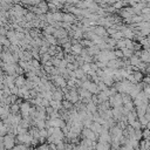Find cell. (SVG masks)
<instances>
[{"instance_id": "cell-26", "label": "cell", "mask_w": 150, "mask_h": 150, "mask_svg": "<svg viewBox=\"0 0 150 150\" xmlns=\"http://www.w3.org/2000/svg\"><path fill=\"white\" fill-rule=\"evenodd\" d=\"M116 47H117V49H124V48H127L125 39H123V40H120V41H117V45H116Z\"/></svg>"}, {"instance_id": "cell-32", "label": "cell", "mask_w": 150, "mask_h": 150, "mask_svg": "<svg viewBox=\"0 0 150 150\" xmlns=\"http://www.w3.org/2000/svg\"><path fill=\"white\" fill-rule=\"evenodd\" d=\"M129 125H131V127H132L134 129H136V130H137V129H141V128H142V124H141V122H139L138 120H137V121H135L134 123L129 124Z\"/></svg>"}, {"instance_id": "cell-5", "label": "cell", "mask_w": 150, "mask_h": 150, "mask_svg": "<svg viewBox=\"0 0 150 150\" xmlns=\"http://www.w3.org/2000/svg\"><path fill=\"white\" fill-rule=\"evenodd\" d=\"M82 135H83V138L90 139V141H93V142H96V139L98 138V135L95 134L90 128H83V130H82Z\"/></svg>"}, {"instance_id": "cell-30", "label": "cell", "mask_w": 150, "mask_h": 150, "mask_svg": "<svg viewBox=\"0 0 150 150\" xmlns=\"http://www.w3.org/2000/svg\"><path fill=\"white\" fill-rule=\"evenodd\" d=\"M142 137H143V131H142L141 129H137V130H135V138H136L137 141H139Z\"/></svg>"}, {"instance_id": "cell-2", "label": "cell", "mask_w": 150, "mask_h": 150, "mask_svg": "<svg viewBox=\"0 0 150 150\" xmlns=\"http://www.w3.org/2000/svg\"><path fill=\"white\" fill-rule=\"evenodd\" d=\"M1 139L4 141V144H5V149L6 150H12L15 146V141H16L15 135L7 134L5 137H1Z\"/></svg>"}, {"instance_id": "cell-36", "label": "cell", "mask_w": 150, "mask_h": 150, "mask_svg": "<svg viewBox=\"0 0 150 150\" xmlns=\"http://www.w3.org/2000/svg\"><path fill=\"white\" fill-rule=\"evenodd\" d=\"M149 141H150V137H149Z\"/></svg>"}, {"instance_id": "cell-9", "label": "cell", "mask_w": 150, "mask_h": 150, "mask_svg": "<svg viewBox=\"0 0 150 150\" xmlns=\"http://www.w3.org/2000/svg\"><path fill=\"white\" fill-rule=\"evenodd\" d=\"M76 21V16L71 13H64L63 14V19L62 22H68V23H74Z\"/></svg>"}, {"instance_id": "cell-17", "label": "cell", "mask_w": 150, "mask_h": 150, "mask_svg": "<svg viewBox=\"0 0 150 150\" xmlns=\"http://www.w3.org/2000/svg\"><path fill=\"white\" fill-rule=\"evenodd\" d=\"M45 39L50 46H57V39L54 35H45Z\"/></svg>"}, {"instance_id": "cell-4", "label": "cell", "mask_w": 150, "mask_h": 150, "mask_svg": "<svg viewBox=\"0 0 150 150\" xmlns=\"http://www.w3.org/2000/svg\"><path fill=\"white\" fill-rule=\"evenodd\" d=\"M1 60H2V62H5V63H16L13 53H12L11 50H8V49H7V50H4V52L1 53Z\"/></svg>"}, {"instance_id": "cell-19", "label": "cell", "mask_w": 150, "mask_h": 150, "mask_svg": "<svg viewBox=\"0 0 150 150\" xmlns=\"http://www.w3.org/2000/svg\"><path fill=\"white\" fill-rule=\"evenodd\" d=\"M132 75H134V77H135V80H136V82H137V83H138V82H141V81H143V79H144L143 73H142L141 70L132 71Z\"/></svg>"}, {"instance_id": "cell-33", "label": "cell", "mask_w": 150, "mask_h": 150, "mask_svg": "<svg viewBox=\"0 0 150 150\" xmlns=\"http://www.w3.org/2000/svg\"><path fill=\"white\" fill-rule=\"evenodd\" d=\"M149 137H150V130L146 128V129L143 130V138L144 139H149Z\"/></svg>"}, {"instance_id": "cell-22", "label": "cell", "mask_w": 150, "mask_h": 150, "mask_svg": "<svg viewBox=\"0 0 150 150\" xmlns=\"http://www.w3.org/2000/svg\"><path fill=\"white\" fill-rule=\"evenodd\" d=\"M62 107H63V109H66V110H71V109L74 108L73 103H71L70 101H68V100H64V101L62 102Z\"/></svg>"}, {"instance_id": "cell-18", "label": "cell", "mask_w": 150, "mask_h": 150, "mask_svg": "<svg viewBox=\"0 0 150 150\" xmlns=\"http://www.w3.org/2000/svg\"><path fill=\"white\" fill-rule=\"evenodd\" d=\"M111 146L109 145V143H103V142H98L96 144L95 150H110Z\"/></svg>"}, {"instance_id": "cell-15", "label": "cell", "mask_w": 150, "mask_h": 150, "mask_svg": "<svg viewBox=\"0 0 150 150\" xmlns=\"http://www.w3.org/2000/svg\"><path fill=\"white\" fill-rule=\"evenodd\" d=\"M86 107H87V110H88L89 112H91V114H96L97 110H98V107H97L96 103H94L93 101H90L89 103H87Z\"/></svg>"}, {"instance_id": "cell-35", "label": "cell", "mask_w": 150, "mask_h": 150, "mask_svg": "<svg viewBox=\"0 0 150 150\" xmlns=\"http://www.w3.org/2000/svg\"><path fill=\"white\" fill-rule=\"evenodd\" d=\"M142 14H150V7H144L143 9H142Z\"/></svg>"}, {"instance_id": "cell-25", "label": "cell", "mask_w": 150, "mask_h": 150, "mask_svg": "<svg viewBox=\"0 0 150 150\" xmlns=\"http://www.w3.org/2000/svg\"><path fill=\"white\" fill-rule=\"evenodd\" d=\"M19 111H20V104L13 103V104L11 105V112H12V114H18Z\"/></svg>"}, {"instance_id": "cell-14", "label": "cell", "mask_w": 150, "mask_h": 150, "mask_svg": "<svg viewBox=\"0 0 150 150\" xmlns=\"http://www.w3.org/2000/svg\"><path fill=\"white\" fill-rule=\"evenodd\" d=\"M90 129H91L95 134H97V135L100 136V134H101V132H102V130H103V125H102V124H100V123H97V122H94V123L91 124Z\"/></svg>"}, {"instance_id": "cell-23", "label": "cell", "mask_w": 150, "mask_h": 150, "mask_svg": "<svg viewBox=\"0 0 150 150\" xmlns=\"http://www.w3.org/2000/svg\"><path fill=\"white\" fill-rule=\"evenodd\" d=\"M111 38L115 39L116 41H120V40H123V39H124V35H123V33H122L121 30H118V32H116L114 35H111Z\"/></svg>"}, {"instance_id": "cell-34", "label": "cell", "mask_w": 150, "mask_h": 150, "mask_svg": "<svg viewBox=\"0 0 150 150\" xmlns=\"http://www.w3.org/2000/svg\"><path fill=\"white\" fill-rule=\"evenodd\" d=\"M38 150H50L49 149V144H41L40 146L36 148Z\"/></svg>"}, {"instance_id": "cell-20", "label": "cell", "mask_w": 150, "mask_h": 150, "mask_svg": "<svg viewBox=\"0 0 150 150\" xmlns=\"http://www.w3.org/2000/svg\"><path fill=\"white\" fill-rule=\"evenodd\" d=\"M122 52H123L124 57H127V59H130L135 54V52L132 49H129V48H124V49H122Z\"/></svg>"}, {"instance_id": "cell-7", "label": "cell", "mask_w": 150, "mask_h": 150, "mask_svg": "<svg viewBox=\"0 0 150 150\" xmlns=\"http://www.w3.org/2000/svg\"><path fill=\"white\" fill-rule=\"evenodd\" d=\"M94 33L101 38H105L108 36V32H107V28L103 27V26H95L94 27Z\"/></svg>"}, {"instance_id": "cell-8", "label": "cell", "mask_w": 150, "mask_h": 150, "mask_svg": "<svg viewBox=\"0 0 150 150\" xmlns=\"http://www.w3.org/2000/svg\"><path fill=\"white\" fill-rule=\"evenodd\" d=\"M121 32L123 33V35H124L125 39H132V38H135V32H134V29L128 28L127 26H123V28H122Z\"/></svg>"}, {"instance_id": "cell-31", "label": "cell", "mask_w": 150, "mask_h": 150, "mask_svg": "<svg viewBox=\"0 0 150 150\" xmlns=\"http://www.w3.org/2000/svg\"><path fill=\"white\" fill-rule=\"evenodd\" d=\"M114 52H115V55H116L117 59H124V55H123L122 49H114Z\"/></svg>"}, {"instance_id": "cell-28", "label": "cell", "mask_w": 150, "mask_h": 150, "mask_svg": "<svg viewBox=\"0 0 150 150\" xmlns=\"http://www.w3.org/2000/svg\"><path fill=\"white\" fill-rule=\"evenodd\" d=\"M41 56H42V57H41V61H42L43 64H45L46 62H48V61L52 60V55L48 54V53H46V54H43V55H41Z\"/></svg>"}, {"instance_id": "cell-13", "label": "cell", "mask_w": 150, "mask_h": 150, "mask_svg": "<svg viewBox=\"0 0 150 150\" xmlns=\"http://www.w3.org/2000/svg\"><path fill=\"white\" fill-rule=\"evenodd\" d=\"M34 125L38 129H46L47 128V122L46 120H39V118H34Z\"/></svg>"}, {"instance_id": "cell-3", "label": "cell", "mask_w": 150, "mask_h": 150, "mask_svg": "<svg viewBox=\"0 0 150 150\" xmlns=\"http://www.w3.org/2000/svg\"><path fill=\"white\" fill-rule=\"evenodd\" d=\"M109 103L110 105H112L114 108H117V107H123V98H122V94L117 93L112 96L109 97Z\"/></svg>"}, {"instance_id": "cell-16", "label": "cell", "mask_w": 150, "mask_h": 150, "mask_svg": "<svg viewBox=\"0 0 150 150\" xmlns=\"http://www.w3.org/2000/svg\"><path fill=\"white\" fill-rule=\"evenodd\" d=\"M26 82H27V80H26L23 76H21V75L16 76V79H15V86L19 87V88L25 87V86H26Z\"/></svg>"}, {"instance_id": "cell-10", "label": "cell", "mask_w": 150, "mask_h": 150, "mask_svg": "<svg viewBox=\"0 0 150 150\" xmlns=\"http://www.w3.org/2000/svg\"><path fill=\"white\" fill-rule=\"evenodd\" d=\"M67 30L64 29V28H57L56 30H55V33L53 34L57 40H60V39H63V38H67Z\"/></svg>"}, {"instance_id": "cell-21", "label": "cell", "mask_w": 150, "mask_h": 150, "mask_svg": "<svg viewBox=\"0 0 150 150\" xmlns=\"http://www.w3.org/2000/svg\"><path fill=\"white\" fill-rule=\"evenodd\" d=\"M75 76H76V79H79V80H82L83 77H86L87 75H86V73L81 69V68H77L76 70H75Z\"/></svg>"}, {"instance_id": "cell-1", "label": "cell", "mask_w": 150, "mask_h": 150, "mask_svg": "<svg viewBox=\"0 0 150 150\" xmlns=\"http://www.w3.org/2000/svg\"><path fill=\"white\" fill-rule=\"evenodd\" d=\"M16 141L19 142V144H25V145H32L33 142V136L30 135V132H23V134H19L16 135Z\"/></svg>"}, {"instance_id": "cell-29", "label": "cell", "mask_w": 150, "mask_h": 150, "mask_svg": "<svg viewBox=\"0 0 150 150\" xmlns=\"http://www.w3.org/2000/svg\"><path fill=\"white\" fill-rule=\"evenodd\" d=\"M138 121L141 122V124H142V127H145V128H146V125H148V123H149V121L146 120V117H145V115H144V116H142V117H138Z\"/></svg>"}, {"instance_id": "cell-27", "label": "cell", "mask_w": 150, "mask_h": 150, "mask_svg": "<svg viewBox=\"0 0 150 150\" xmlns=\"http://www.w3.org/2000/svg\"><path fill=\"white\" fill-rule=\"evenodd\" d=\"M30 64H32V67H33L34 69H36V70H40V68H41L39 60H35V59H33V60L30 61Z\"/></svg>"}, {"instance_id": "cell-6", "label": "cell", "mask_w": 150, "mask_h": 150, "mask_svg": "<svg viewBox=\"0 0 150 150\" xmlns=\"http://www.w3.org/2000/svg\"><path fill=\"white\" fill-rule=\"evenodd\" d=\"M120 14H121V16L124 18V19H130V18H132L134 15H136L135 12H134V8H132V7H125V8H122V11L120 12Z\"/></svg>"}, {"instance_id": "cell-24", "label": "cell", "mask_w": 150, "mask_h": 150, "mask_svg": "<svg viewBox=\"0 0 150 150\" xmlns=\"http://www.w3.org/2000/svg\"><path fill=\"white\" fill-rule=\"evenodd\" d=\"M80 68H81L86 74H88L89 71H91V63H87V62H86V63H84V64H82Z\"/></svg>"}, {"instance_id": "cell-12", "label": "cell", "mask_w": 150, "mask_h": 150, "mask_svg": "<svg viewBox=\"0 0 150 150\" xmlns=\"http://www.w3.org/2000/svg\"><path fill=\"white\" fill-rule=\"evenodd\" d=\"M137 117H138V115H137V111H136V110L130 111V112L127 115V121H128V124H131V123H134L135 121H137Z\"/></svg>"}, {"instance_id": "cell-11", "label": "cell", "mask_w": 150, "mask_h": 150, "mask_svg": "<svg viewBox=\"0 0 150 150\" xmlns=\"http://www.w3.org/2000/svg\"><path fill=\"white\" fill-rule=\"evenodd\" d=\"M82 52H83V47H82V45H81L80 42L73 45V47H71V53H73L74 55H81Z\"/></svg>"}]
</instances>
